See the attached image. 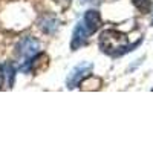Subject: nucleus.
<instances>
[{"label":"nucleus","instance_id":"obj_1","mask_svg":"<svg viewBox=\"0 0 153 153\" xmlns=\"http://www.w3.org/2000/svg\"><path fill=\"white\" fill-rule=\"evenodd\" d=\"M136 45H133V46H136ZM133 46H129L127 37L123 32H118L115 29H106L100 35V48H101V51L107 55H112V57H118V55H123L126 52H129Z\"/></svg>","mask_w":153,"mask_h":153},{"label":"nucleus","instance_id":"obj_2","mask_svg":"<svg viewBox=\"0 0 153 153\" xmlns=\"http://www.w3.org/2000/svg\"><path fill=\"white\" fill-rule=\"evenodd\" d=\"M38 49H40V43H38L34 37H25L19 45V54L23 60L25 65L22 66L23 72H29V63L31 60L38 54Z\"/></svg>","mask_w":153,"mask_h":153},{"label":"nucleus","instance_id":"obj_3","mask_svg":"<svg viewBox=\"0 0 153 153\" xmlns=\"http://www.w3.org/2000/svg\"><path fill=\"white\" fill-rule=\"evenodd\" d=\"M92 68H94L92 63H86V61L80 63L76 68H74L72 72L68 76V87L69 89H74L75 86H78L86 78V76L92 72Z\"/></svg>","mask_w":153,"mask_h":153},{"label":"nucleus","instance_id":"obj_4","mask_svg":"<svg viewBox=\"0 0 153 153\" xmlns=\"http://www.w3.org/2000/svg\"><path fill=\"white\" fill-rule=\"evenodd\" d=\"M89 31L86 29V26L83 25V22H80L76 25V28L74 29V34H72V40H71V49L72 51H76L78 48H81L83 45H86L87 38H89Z\"/></svg>","mask_w":153,"mask_h":153},{"label":"nucleus","instance_id":"obj_5","mask_svg":"<svg viewBox=\"0 0 153 153\" xmlns=\"http://www.w3.org/2000/svg\"><path fill=\"white\" fill-rule=\"evenodd\" d=\"M83 25L86 26V29L89 31V34H95L100 26H101V16L97 9H89L86 11V14L83 17Z\"/></svg>","mask_w":153,"mask_h":153},{"label":"nucleus","instance_id":"obj_6","mask_svg":"<svg viewBox=\"0 0 153 153\" xmlns=\"http://www.w3.org/2000/svg\"><path fill=\"white\" fill-rule=\"evenodd\" d=\"M40 28H42V31L43 32H46V34H54L55 31H57V28H58V20H57V17L55 16H51V14H48V16H45L42 20H40Z\"/></svg>","mask_w":153,"mask_h":153},{"label":"nucleus","instance_id":"obj_7","mask_svg":"<svg viewBox=\"0 0 153 153\" xmlns=\"http://www.w3.org/2000/svg\"><path fill=\"white\" fill-rule=\"evenodd\" d=\"M133 5L143 12V14H147L152 9V0H132Z\"/></svg>","mask_w":153,"mask_h":153},{"label":"nucleus","instance_id":"obj_8","mask_svg":"<svg viewBox=\"0 0 153 153\" xmlns=\"http://www.w3.org/2000/svg\"><path fill=\"white\" fill-rule=\"evenodd\" d=\"M5 69H6L8 83H9V86H12V83H14V66H12L11 63H8V65L5 66Z\"/></svg>","mask_w":153,"mask_h":153},{"label":"nucleus","instance_id":"obj_9","mask_svg":"<svg viewBox=\"0 0 153 153\" xmlns=\"http://www.w3.org/2000/svg\"><path fill=\"white\" fill-rule=\"evenodd\" d=\"M55 2L61 6V8H68L69 5H71V2H72V0H55Z\"/></svg>","mask_w":153,"mask_h":153},{"label":"nucleus","instance_id":"obj_10","mask_svg":"<svg viewBox=\"0 0 153 153\" xmlns=\"http://www.w3.org/2000/svg\"><path fill=\"white\" fill-rule=\"evenodd\" d=\"M3 81H5V71H3L2 66H0V89H2V86H3Z\"/></svg>","mask_w":153,"mask_h":153},{"label":"nucleus","instance_id":"obj_11","mask_svg":"<svg viewBox=\"0 0 153 153\" xmlns=\"http://www.w3.org/2000/svg\"><path fill=\"white\" fill-rule=\"evenodd\" d=\"M152 25H153V20H152Z\"/></svg>","mask_w":153,"mask_h":153}]
</instances>
